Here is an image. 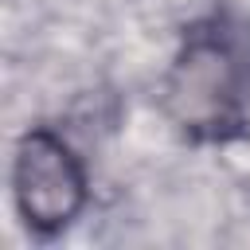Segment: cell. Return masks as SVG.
Instances as JSON below:
<instances>
[{
  "label": "cell",
  "instance_id": "cell-2",
  "mask_svg": "<svg viewBox=\"0 0 250 250\" xmlns=\"http://www.w3.org/2000/svg\"><path fill=\"white\" fill-rule=\"evenodd\" d=\"M12 188L23 223L39 234L62 230L86 203V172L70 145L51 129H31L20 137Z\"/></svg>",
  "mask_w": 250,
  "mask_h": 250
},
{
  "label": "cell",
  "instance_id": "cell-1",
  "mask_svg": "<svg viewBox=\"0 0 250 250\" xmlns=\"http://www.w3.org/2000/svg\"><path fill=\"white\" fill-rule=\"evenodd\" d=\"M250 27H195L176 62L172 102L191 133L230 137L250 113Z\"/></svg>",
  "mask_w": 250,
  "mask_h": 250
}]
</instances>
